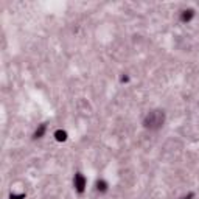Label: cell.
<instances>
[{
  "instance_id": "6da1fadb",
  "label": "cell",
  "mask_w": 199,
  "mask_h": 199,
  "mask_svg": "<svg viewBox=\"0 0 199 199\" xmlns=\"http://www.w3.org/2000/svg\"><path fill=\"white\" fill-rule=\"evenodd\" d=\"M165 121V114L163 110H151L149 114H146L145 120H143V125H145L146 129H159L162 128Z\"/></svg>"
},
{
  "instance_id": "7a4b0ae2",
  "label": "cell",
  "mask_w": 199,
  "mask_h": 199,
  "mask_svg": "<svg viewBox=\"0 0 199 199\" xmlns=\"http://www.w3.org/2000/svg\"><path fill=\"white\" fill-rule=\"evenodd\" d=\"M73 184H75V190L78 191V193H82V191L86 190V178L81 173H76L75 174Z\"/></svg>"
},
{
  "instance_id": "3957f363",
  "label": "cell",
  "mask_w": 199,
  "mask_h": 199,
  "mask_svg": "<svg viewBox=\"0 0 199 199\" xmlns=\"http://www.w3.org/2000/svg\"><path fill=\"white\" fill-rule=\"evenodd\" d=\"M193 17H195V11L193 9H185V11H182V14H180L182 22H190Z\"/></svg>"
},
{
  "instance_id": "277c9868",
  "label": "cell",
  "mask_w": 199,
  "mask_h": 199,
  "mask_svg": "<svg viewBox=\"0 0 199 199\" xmlns=\"http://www.w3.org/2000/svg\"><path fill=\"white\" fill-rule=\"evenodd\" d=\"M54 137H56L58 142H64L65 139H67V134H65L64 131H56L54 132Z\"/></svg>"
},
{
  "instance_id": "5b68a950",
  "label": "cell",
  "mask_w": 199,
  "mask_h": 199,
  "mask_svg": "<svg viewBox=\"0 0 199 199\" xmlns=\"http://www.w3.org/2000/svg\"><path fill=\"white\" fill-rule=\"evenodd\" d=\"M45 128H47L45 125H41L39 129H36V132H34V139H41V137L44 135V132H45Z\"/></svg>"
},
{
  "instance_id": "8992f818",
  "label": "cell",
  "mask_w": 199,
  "mask_h": 199,
  "mask_svg": "<svg viewBox=\"0 0 199 199\" xmlns=\"http://www.w3.org/2000/svg\"><path fill=\"white\" fill-rule=\"evenodd\" d=\"M97 190L98 191H106L107 190V184L104 180H98L97 182Z\"/></svg>"
},
{
  "instance_id": "52a82bcc",
  "label": "cell",
  "mask_w": 199,
  "mask_h": 199,
  "mask_svg": "<svg viewBox=\"0 0 199 199\" xmlns=\"http://www.w3.org/2000/svg\"><path fill=\"white\" fill-rule=\"evenodd\" d=\"M193 198V193H190V195L188 196H184V198H182V199H191Z\"/></svg>"
}]
</instances>
